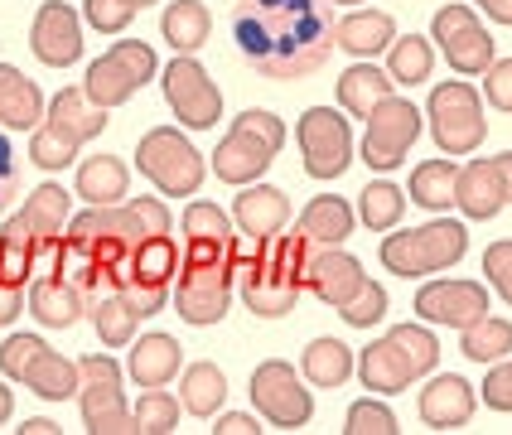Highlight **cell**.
I'll return each instance as SVG.
<instances>
[{
    "label": "cell",
    "mask_w": 512,
    "mask_h": 435,
    "mask_svg": "<svg viewBox=\"0 0 512 435\" xmlns=\"http://www.w3.org/2000/svg\"><path fill=\"white\" fill-rule=\"evenodd\" d=\"M334 5H363V0H334Z\"/></svg>",
    "instance_id": "obj_64"
},
{
    "label": "cell",
    "mask_w": 512,
    "mask_h": 435,
    "mask_svg": "<svg viewBox=\"0 0 512 435\" xmlns=\"http://www.w3.org/2000/svg\"><path fill=\"white\" fill-rule=\"evenodd\" d=\"M353 368H358V353L343 344V339H314L305 353H300V373H305V382L310 387H343L348 377H353Z\"/></svg>",
    "instance_id": "obj_32"
},
{
    "label": "cell",
    "mask_w": 512,
    "mask_h": 435,
    "mask_svg": "<svg viewBox=\"0 0 512 435\" xmlns=\"http://www.w3.org/2000/svg\"><path fill=\"white\" fill-rule=\"evenodd\" d=\"M435 68V44L421 39V34H397L392 49H387V78L397 87H416L430 78Z\"/></svg>",
    "instance_id": "obj_37"
},
{
    "label": "cell",
    "mask_w": 512,
    "mask_h": 435,
    "mask_svg": "<svg viewBox=\"0 0 512 435\" xmlns=\"http://www.w3.org/2000/svg\"><path fill=\"white\" fill-rule=\"evenodd\" d=\"M232 290H237V276H232L228 261H184L179 266V290H174V315L184 324H194V329L223 324Z\"/></svg>",
    "instance_id": "obj_11"
},
{
    "label": "cell",
    "mask_w": 512,
    "mask_h": 435,
    "mask_svg": "<svg viewBox=\"0 0 512 435\" xmlns=\"http://www.w3.org/2000/svg\"><path fill=\"white\" fill-rule=\"evenodd\" d=\"M387 339L401 348V358L411 363V373L416 377L435 373V363H440V344H435V334H430L426 324H392V329H387Z\"/></svg>",
    "instance_id": "obj_44"
},
{
    "label": "cell",
    "mask_w": 512,
    "mask_h": 435,
    "mask_svg": "<svg viewBox=\"0 0 512 435\" xmlns=\"http://www.w3.org/2000/svg\"><path fill=\"white\" fill-rule=\"evenodd\" d=\"M83 92H87V102L92 107H102V112H112V107H126L136 92H141V83L116 63V58H92L87 63V78H83Z\"/></svg>",
    "instance_id": "obj_33"
},
{
    "label": "cell",
    "mask_w": 512,
    "mask_h": 435,
    "mask_svg": "<svg viewBox=\"0 0 512 435\" xmlns=\"http://www.w3.org/2000/svg\"><path fill=\"white\" fill-rule=\"evenodd\" d=\"M474 406H479L474 382H464L459 373H440L421 387L416 411H421V426H430V431H459V426H469Z\"/></svg>",
    "instance_id": "obj_15"
},
{
    "label": "cell",
    "mask_w": 512,
    "mask_h": 435,
    "mask_svg": "<svg viewBox=\"0 0 512 435\" xmlns=\"http://www.w3.org/2000/svg\"><path fill=\"white\" fill-rule=\"evenodd\" d=\"M54 276L58 281H68V286H78L83 295H97V290L107 286V281H102V271H97V261H92V252H87L78 237H68V232H63V242H58Z\"/></svg>",
    "instance_id": "obj_42"
},
{
    "label": "cell",
    "mask_w": 512,
    "mask_h": 435,
    "mask_svg": "<svg viewBox=\"0 0 512 435\" xmlns=\"http://www.w3.org/2000/svg\"><path fill=\"white\" fill-rule=\"evenodd\" d=\"M25 310V286H10V281H0V329L5 324H15Z\"/></svg>",
    "instance_id": "obj_57"
},
{
    "label": "cell",
    "mask_w": 512,
    "mask_h": 435,
    "mask_svg": "<svg viewBox=\"0 0 512 435\" xmlns=\"http://www.w3.org/2000/svg\"><path fill=\"white\" fill-rule=\"evenodd\" d=\"M160 87H165V102L179 116L184 131H213L218 116H223V87L208 78L194 54H174V63L160 68Z\"/></svg>",
    "instance_id": "obj_8"
},
{
    "label": "cell",
    "mask_w": 512,
    "mask_h": 435,
    "mask_svg": "<svg viewBox=\"0 0 512 435\" xmlns=\"http://www.w3.org/2000/svg\"><path fill=\"white\" fill-rule=\"evenodd\" d=\"M484 97L493 112H512V58H493L484 73Z\"/></svg>",
    "instance_id": "obj_53"
},
{
    "label": "cell",
    "mask_w": 512,
    "mask_h": 435,
    "mask_svg": "<svg viewBox=\"0 0 512 435\" xmlns=\"http://www.w3.org/2000/svg\"><path fill=\"white\" fill-rule=\"evenodd\" d=\"M160 34L174 54H199L213 34V15L203 0H170L165 15H160Z\"/></svg>",
    "instance_id": "obj_29"
},
{
    "label": "cell",
    "mask_w": 512,
    "mask_h": 435,
    "mask_svg": "<svg viewBox=\"0 0 512 435\" xmlns=\"http://www.w3.org/2000/svg\"><path fill=\"white\" fill-rule=\"evenodd\" d=\"M174 281H179V242H174L170 232H160V237H141V242H136L131 266H126L116 295H121L141 319H150L170 305Z\"/></svg>",
    "instance_id": "obj_5"
},
{
    "label": "cell",
    "mask_w": 512,
    "mask_h": 435,
    "mask_svg": "<svg viewBox=\"0 0 512 435\" xmlns=\"http://www.w3.org/2000/svg\"><path fill=\"white\" fill-rule=\"evenodd\" d=\"M232 126H237V131H247V136H256V141L266 145L271 155H276V150L285 145V121H281L276 112H261V107H247L242 116H232Z\"/></svg>",
    "instance_id": "obj_51"
},
{
    "label": "cell",
    "mask_w": 512,
    "mask_h": 435,
    "mask_svg": "<svg viewBox=\"0 0 512 435\" xmlns=\"http://www.w3.org/2000/svg\"><path fill=\"white\" fill-rule=\"evenodd\" d=\"M10 411H15V397H10V387H5V382H0V426H5V421H10Z\"/></svg>",
    "instance_id": "obj_62"
},
{
    "label": "cell",
    "mask_w": 512,
    "mask_h": 435,
    "mask_svg": "<svg viewBox=\"0 0 512 435\" xmlns=\"http://www.w3.org/2000/svg\"><path fill=\"white\" fill-rule=\"evenodd\" d=\"M87 315H92V329H97V339H102V348H131V339H136V324H141V315L121 300V295H97L92 305H87Z\"/></svg>",
    "instance_id": "obj_38"
},
{
    "label": "cell",
    "mask_w": 512,
    "mask_h": 435,
    "mask_svg": "<svg viewBox=\"0 0 512 435\" xmlns=\"http://www.w3.org/2000/svg\"><path fill=\"white\" fill-rule=\"evenodd\" d=\"M488 402V411H512V358L503 363H488V377H484V392H479Z\"/></svg>",
    "instance_id": "obj_54"
},
{
    "label": "cell",
    "mask_w": 512,
    "mask_h": 435,
    "mask_svg": "<svg viewBox=\"0 0 512 435\" xmlns=\"http://www.w3.org/2000/svg\"><path fill=\"white\" fill-rule=\"evenodd\" d=\"M131 5H136V10H145V5H155V0H131Z\"/></svg>",
    "instance_id": "obj_63"
},
{
    "label": "cell",
    "mask_w": 512,
    "mask_h": 435,
    "mask_svg": "<svg viewBox=\"0 0 512 435\" xmlns=\"http://www.w3.org/2000/svg\"><path fill=\"white\" fill-rule=\"evenodd\" d=\"M83 368V392H78V406H83V426L92 435H136V416L126 406V392H121V363L112 353H87L78 358Z\"/></svg>",
    "instance_id": "obj_6"
},
{
    "label": "cell",
    "mask_w": 512,
    "mask_h": 435,
    "mask_svg": "<svg viewBox=\"0 0 512 435\" xmlns=\"http://www.w3.org/2000/svg\"><path fill=\"white\" fill-rule=\"evenodd\" d=\"M397 416H392V406L377 402V392L363 397V402L348 406V416H343V435H397Z\"/></svg>",
    "instance_id": "obj_46"
},
{
    "label": "cell",
    "mask_w": 512,
    "mask_h": 435,
    "mask_svg": "<svg viewBox=\"0 0 512 435\" xmlns=\"http://www.w3.org/2000/svg\"><path fill=\"white\" fill-rule=\"evenodd\" d=\"M44 121L63 126V131H68V136H78V141H92V136H102V131H107V121H112V116L102 112V107H92L83 87H58L54 97H49Z\"/></svg>",
    "instance_id": "obj_31"
},
{
    "label": "cell",
    "mask_w": 512,
    "mask_h": 435,
    "mask_svg": "<svg viewBox=\"0 0 512 435\" xmlns=\"http://www.w3.org/2000/svg\"><path fill=\"white\" fill-rule=\"evenodd\" d=\"M20 213L34 223V232H39V237H54V232H63V223L73 218V194H68L63 184H54V179H49V184H39V189L29 194Z\"/></svg>",
    "instance_id": "obj_40"
},
{
    "label": "cell",
    "mask_w": 512,
    "mask_h": 435,
    "mask_svg": "<svg viewBox=\"0 0 512 435\" xmlns=\"http://www.w3.org/2000/svg\"><path fill=\"white\" fill-rule=\"evenodd\" d=\"M430 136L440 145V155H474L488 136V116H484V92L469 87L464 78H450L430 92L426 102Z\"/></svg>",
    "instance_id": "obj_4"
},
{
    "label": "cell",
    "mask_w": 512,
    "mask_h": 435,
    "mask_svg": "<svg viewBox=\"0 0 512 435\" xmlns=\"http://www.w3.org/2000/svg\"><path fill=\"white\" fill-rule=\"evenodd\" d=\"M300 228L310 232L319 247H343L353 237V228H358V208L339 199V194H314L305 203V213H300Z\"/></svg>",
    "instance_id": "obj_27"
},
{
    "label": "cell",
    "mask_w": 512,
    "mask_h": 435,
    "mask_svg": "<svg viewBox=\"0 0 512 435\" xmlns=\"http://www.w3.org/2000/svg\"><path fill=\"white\" fill-rule=\"evenodd\" d=\"M10 179H15V150H10V136H5V126H0V203L10 194Z\"/></svg>",
    "instance_id": "obj_58"
},
{
    "label": "cell",
    "mask_w": 512,
    "mask_h": 435,
    "mask_svg": "<svg viewBox=\"0 0 512 435\" xmlns=\"http://www.w3.org/2000/svg\"><path fill=\"white\" fill-rule=\"evenodd\" d=\"M392 87L397 83L387 78V68H377V63H368V58H358L353 68H343L339 73V107L348 116H363V121H368L387 97H397Z\"/></svg>",
    "instance_id": "obj_26"
},
{
    "label": "cell",
    "mask_w": 512,
    "mask_h": 435,
    "mask_svg": "<svg viewBox=\"0 0 512 435\" xmlns=\"http://www.w3.org/2000/svg\"><path fill=\"white\" fill-rule=\"evenodd\" d=\"M261 426H256L252 411H218V426H213V435H256Z\"/></svg>",
    "instance_id": "obj_56"
},
{
    "label": "cell",
    "mask_w": 512,
    "mask_h": 435,
    "mask_svg": "<svg viewBox=\"0 0 512 435\" xmlns=\"http://www.w3.org/2000/svg\"><path fill=\"white\" fill-rule=\"evenodd\" d=\"M131 416H136V435H170L179 431V397H170L165 387H145Z\"/></svg>",
    "instance_id": "obj_43"
},
{
    "label": "cell",
    "mask_w": 512,
    "mask_h": 435,
    "mask_svg": "<svg viewBox=\"0 0 512 435\" xmlns=\"http://www.w3.org/2000/svg\"><path fill=\"white\" fill-rule=\"evenodd\" d=\"M392 39H397V20L387 10H353L334 25V44L343 54L368 58V63H377V54H387Z\"/></svg>",
    "instance_id": "obj_20"
},
{
    "label": "cell",
    "mask_w": 512,
    "mask_h": 435,
    "mask_svg": "<svg viewBox=\"0 0 512 435\" xmlns=\"http://www.w3.org/2000/svg\"><path fill=\"white\" fill-rule=\"evenodd\" d=\"M406 213V189H397L392 179H372L358 194V223L368 232H392Z\"/></svg>",
    "instance_id": "obj_39"
},
{
    "label": "cell",
    "mask_w": 512,
    "mask_h": 435,
    "mask_svg": "<svg viewBox=\"0 0 512 435\" xmlns=\"http://www.w3.org/2000/svg\"><path fill=\"white\" fill-rule=\"evenodd\" d=\"M232 213H223L218 203L208 199H189L184 208V237H232Z\"/></svg>",
    "instance_id": "obj_48"
},
{
    "label": "cell",
    "mask_w": 512,
    "mask_h": 435,
    "mask_svg": "<svg viewBox=\"0 0 512 435\" xmlns=\"http://www.w3.org/2000/svg\"><path fill=\"white\" fill-rule=\"evenodd\" d=\"M363 281H368V271H363V261L353 257V252H343V247H319L310 261V281H305V290H310L314 300H324V305L339 310Z\"/></svg>",
    "instance_id": "obj_16"
},
{
    "label": "cell",
    "mask_w": 512,
    "mask_h": 435,
    "mask_svg": "<svg viewBox=\"0 0 512 435\" xmlns=\"http://www.w3.org/2000/svg\"><path fill=\"white\" fill-rule=\"evenodd\" d=\"M285 218H290V199H285V189L276 184H247L237 203H232V223L237 232H247V237H276L285 228Z\"/></svg>",
    "instance_id": "obj_17"
},
{
    "label": "cell",
    "mask_w": 512,
    "mask_h": 435,
    "mask_svg": "<svg viewBox=\"0 0 512 435\" xmlns=\"http://www.w3.org/2000/svg\"><path fill=\"white\" fill-rule=\"evenodd\" d=\"M503 184H498V174L488 160H469V165H459V179H455V208L469 218V223H488V218H498L503 213Z\"/></svg>",
    "instance_id": "obj_21"
},
{
    "label": "cell",
    "mask_w": 512,
    "mask_h": 435,
    "mask_svg": "<svg viewBox=\"0 0 512 435\" xmlns=\"http://www.w3.org/2000/svg\"><path fill=\"white\" fill-rule=\"evenodd\" d=\"M459 353L469 363H484V368L512 358V319H498V315L474 319L469 329H459Z\"/></svg>",
    "instance_id": "obj_36"
},
{
    "label": "cell",
    "mask_w": 512,
    "mask_h": 435,
    "mask_svg": "<svg viewBox=\"0 0 512 435\" xmlns=\"http://www.w3.org/2000/svg\"><path fill=\"white\" fill-rule=\"evenodd\" d=\"M488 165H493V174H498V184H503V194H508V203H512V150L488 155Z\"/></svg>",
    "instance_id": "obj_59"
},
{
    "label": "cell",
    "mask_w": 512,
    "mask_h": 435,
    "mask_svg": "<svg viewBox=\"0 0 512 435\" xmlns=\"http://www.w3.org/2000/svg\"><path fill=\"white\" fill-rule=\"evenodd\" d=\"M339 315L348 329H372V324H382V319H387V290L368 276V281L339 305Z\"/></svg>",
    "instance_id": "obj_45"
},
{
    "label": "cell",
    "mask_w": 512,
    "mask_h": 435,
    "mask_svg": "<svg viewBox=\"0 0 512 435\" xmlns=\"http://www.w3.org/2000/svg\"><path fill=\"white\" fill-rule=\"evenodd\" d=\"M469 252V228L459 218H430L411 232H387L382 237V266L401 276V281H416V276H430V271H450L459 266Z\"/></svg>",
    "instance_id": "obj_2"
},
{
    "label": "cell",
    "mask_w": 512,
    "mask_h": 435,
    "mask_svg": "<svg viewBox=\"0 0 512 435\" xmlns=\"http://www.w3.org/2000/svg\"><path fill=\"white\" fill-rule=\"evenodd\" d=\"M136 170L141 179H150L165 199H189V194H199L203 189V150L179 126H155V131H145L141 145H136Z\"/></svg>",
    "instance_id": "obj_3"
},
{
    "label": "cell",
    "mask_w": 512,
    "mask_h": 435,
    "mask_svg": "<svg viewBox=\"0 0 512 435\" xmlns=\"http://www.w3.org/2000/svg\"><path fill=\"white\" fill-rule=\"evenodd\" d=\"M73 194H83L92 208H116V203H126V194H131V170H126V160H116V155H87L83 165H78Z\"/></svg>",
    "instance_id": "obj_25"
},
{
    "label": "cell",
    "mask_w": 512,
    "mask_h": 435,
    "mask_svg": "<svg viewBox=\"0 0 512 435\" xmlns=\"http://www.w3.org/2000/svg\"><path fill=\"white\" fill-rule=\"evenodd\" d=\"M353 373L363 377V387L377 392V397H397V392H406V387L416 382L411 363L401 358V348L392 344V339H372V344L358 353V368H353Z\"/></svg>",
    "instance_id": "obj_24"
},
{
    "label": "cell",
    "mask_w": 512,
    "mask_h": 435,
    "mask_svg": "<svg viewBox=\"0 0 512 435\" xmlns=\"http://www.w3.org/2000/svg\"><path fill=\"white\" fill-rule=\"evenodd\" d=\"M252 406L256 416L276 431H305L314 416V397L305 373H295L285 358H266L252 373Z\"/></svg>",
    "instance_id": "obj_7"
},
{
    "label": "cell",
    "mask_w": 512,
    "mask_h": 435,
    "mask_svg": "<svg viewBox=\"0 0 512 435\" xmlns=\"http://www.w3.org/2000/svg\"><path fill=\"white\" fill-rule=\"evenodd\" d=\"M416 319L421 324H445V329H469L474 319L488 315V286L484 281H464V276H450V281H426L416 290Z\"/></svg>",
    "instance_id": "obj_13"
},
{
    "label": "cell",
    "mask_w": 512,
    "mask_h": 435,
    "mask_svg": "<svg viewBox=\"0 0 512 435\" xmlns=\"http://www.w3.org/2000/svg\"><path fill=\"white\" fill-rule=\"evenodd\" d=\"M20 435H58V426L49 416H29L25 426H20Z\"/></svg>",
    "instance_id": "obj_61"
},
{
    "label": "cell",
    "mask_w": 512,
    "mask_h": 435,
    "mask_svg": "<svg viewBox=\"0 0 512 435\" xmlns=\"http://www.w3.org/2000/svg\"><path fill=\"white\" fill-rule=\"evenodd\" d=\"M25 387L34 397H44V402H68V397H78L83 392V368L73 363V358H63V353H44L34 368H29Z\"/></svg>",
    "instance_id": "obj_34"
},
{
    "label": "cell",
    "mask_w": 512,
    "mask_h": 435,
    "mask_svg": "<svg viewBox=\"0 0 512 435\" xmlns=\"http://www.w3.org/2000/svg\"><path fill=\"white\" fill-rule=\"evenodd\" d=\"M44 353H49V344H44L39 334H10V339L0 344V373L10 377V382H25L29 368H34Z\"/></svg>",
    "instance_id": "obj_47"
},
{
    "label": "cell",
    "mask_w": 512,
    "mask_h": 435,
    "mask_svg": "<svg viewBox=\"0 0 512 435\" xmlns=\"http://www.w3.org/2000/svg\"><path fill=\"white\" fill-rule=\"evenodd\" d=\"M228 402V373L218 363H189L179 377V406L199 421H213Z\"/></svg>",
    "instance_id": "obj_28"
},
{
    "label": "cell",
    "mask_w": 512,
    "mask_h": 435,
    "mask_svg": "<svg viewBox=\"0 0 512 435\" xmlns=\"http://www.w3.org/2000/svg\"><path fill=\"white\" fill-rule=\"evenodd\" d=\"M232 34L242 58L266 78H305L334 49V25L319 0H242Z\"/></svg>",
    "instance_id": "obj_1"
},
{
    "label": "cell",
    "mask_w": 512,
    "mask_h": 435,
    "mask_svg": "<svg viewBox=\"0 0 512 435\" xmlns=\"http://www.w3.org/2000/svg\"><path fill=\"white\" fill-rule=\"evenodd\" d=\"M271 150L256 141V136H247V131H237L232 126L228 136L218 141V150H213V174L223 179V184H237V189H247V184H256L261 174L271 170Z\"/></svg>",
    "instance_id": "obj_18"
},
{
    "label": "cell",
    "mask_w": 512,
    "mask_h": 435,
    "mask_svg": "<svg viewBox=\"0 0 512 435\" xmlns=\"http://www.w3.org/2000/svg\"><path fill=\"white\" fill-rule=\"evenodd\" d=\"M179 363H184V348L174 334H141V339H131L126 373L136 387H170L179 377Z\"/></svg>",
    "instance_id": "obj_19"
},
{
    "label": "cell",
    "mask_w": 512,
    "mask_h": 435,
    "mask_svg": "<svg viewBox=\"0 0 512 435\" xmlns=\"http://www.w3.org/2000/svg\"><path fill=\"white\" fill-rule=\"evenodd\" d=\"M295 145L310 179H339L353 165V126L334 107H310L295 121Z\"/></svg>",
    "instance_id": "obj_10"
},
{
    "label": "cell",
    "mask_w": 512,
    "mask_h": 435,
    "mask_svg": "<svg viewBox=\"0 0 512 435\" xmlns=\"http://www.w3.org/2000/svg\"><path fill=\"white\" fill-rule=\"evenodd\" d=\"M78 150H83V141L78 136H68L63 126H54V121H39L34 126V136H29V160L39 165V170H68L73 160H78Z\"/></svg>",
    "instance_id": "obj_41"
},
{
    "label": "cell",
    "mask_w": 512,
    "mask_h": 435,
    "mask_svg": "<svg viewBox=\"0 0 512 435\" xmlns=\"http://www.w3.org/2000/svg\"><path fill=\"white\" fill-rule=\"evenodd\" d=\"M131 208H136V218H141V228L150 232V237H160V232H170V208H165V199H155V194H141V199H126Z\"/></svg>",
    "instance_id": "obj_55"
},
{
    "label": "cell",
    "mask_w": 512,
    "mask_h": 435,
    "mask_svg": "<svg viewBox=\"0 0 512 435\" xmlns=\"http://www.w3.org/2000/svg\"><path fill=\"white\" fill-rule=\"evenodd\" d=\"M83 20L97 34H126V25L136 20L131 0H83Z\"/></svg>",
    "instance_id": "obj_50"
},
{
    "label": "cell",
    "mask_w": 512,
    "mask_h": 435,
    "mask_svg": "<svg viewBox=\"0 0 512 435\" xmlns=\"http://www.w3.org/2000/svg\"><path fill=\"white\" fill-rule=\"evenodd\" d=\"M49 112L44 92L34 78H25L15 63H0V126L5 131H34Z\"/></svg>",
    "instance_id": "obj_22"
},
{
    "label": "cell",
    "mask_w": 512,
    "mask_h": 435,
    "mask_svg": "<svg viewBox=\"0 0 512 435\" xmlns=\"http://www.w3.org/2000/svg\"><path fill=\"white\" fill-rule=\"evenodd\" d=\"M34 247H39V232L25 213L5 218V228H0V281L29 286L34 281Z\"/></svg>",
    "instance_id": "obj_30"
},
{
    "label": "cell",
    "mask_w": 512,
    "mask_h": 435,
    "mask_svg": "<svg viewBox=\"0 0 512 435\" xmlns=\"http://www.w3.org/2000/svg\"><path fill=\"white\" fill-rule=\"evenodd\" d=\"M107 58H116L136 83H150V78H160V58H155V49L150 44H141V39H116L112 49H107Z\"/></svg>",
    "instance_id": "obj_49"
},
{
    "label": "cell",
    "mask_w": 512,
    "mask_h": 435,
    "mask_svg": "<svg viewBox=\"0 0 512 435\" xmlns=\"http://www.w3.org/2000/svg\"><path fill=\"white\" fill-rule=\"evenodd\" d=\"M493 25H512V0H474Z\"/></svg>",
    "instance_id": "obj_60"
},
{
    "label": "cell",
    "mask_w": 512,
    "mask_h": 435,
    "mask_svg": "<svg viewBox=\"0 0 512 435\" xmlns=\"http://www.w3.org/2000/svg\"><path fill=\"white\" fill-rule=\"evenodd\" d=\"M430 39L435 49L450 58L459 78H479L488 63H493V34L479 25L474 5H440L435 20H430Z\"/></svg>",
    "instance_id": "obj_12"
},
{
    "label": "cell",
    "mask_w": 512,
    "mask_h": 435,
    "mask_svg": "<svg viewBox=\"0 0 512 435\" xmlns=\"http://www.w3.org/2000/svg\"><path fill=\"white\" fill-rule=\"evenodd\" d=\"M29 49L44 68H73L83 58V15L68 0H44L29 25Z\"/></svg>",
    "instance_id": "obj_14"
},
{
    "label": "cell",
    "mask_w": 512,
    "mask_h": 435,
    "mask_svg": "<svg viewBox=\"0 0 512 435\" xmlns=\"http://www.w3.org/2000/svg\"><path fill=\"white\" fill-rule=\"evenodd\" d=\"M484 276H488V286L512 305V237H498V242L484 247Z\"/></svg>",
    "instance_id": "obj_52"
},
{
    "label": "cell",
    "mask_w": 512,
    "mask_h": 435,
    "mask_svg": "<svg viewBox=\"0 0 512 435\" xmlns=\"http://www.w3.org/2000/svg\"><path fill=\"white\" fill-rule=\"evenodd\" d=\"M29 315L44 329H73L87 315V295L58 276H34L29 281Z\"/></svg>",
    "instance_id": "obj_23"
},
{
    "label": "cell",
    "mask_w": 512,
    "mask_h": 435,
    "mask_svg": "<svg viewBox=\"0 0 512 435\" xmlns=\"http://www.w3.org/2000/svg\"><path fill=\"white\" fill-rule=\"evenodd\" d=\"M421 126H426V112L411 102V97H387L377 112L368 116V131H363V165L377 174H392L406 165V155H411V145L421 136Z\"/></svg>",
    "instance_id": "obj_9"
},
{
    "label": "cell",
    "mask_w": 512,
    "mask_h": 435,
    "mask_svg": "<svg viewBox=\"0 0 512 435\" xmlns=\"http://www.w3.org/2000/svg\"><path fill=\"white\" fill-rule=\"evenodd\" d=\"M455 179H459V165L455 155L450 160H421L416 170H411V203H421L430 213H450V203H455Z\"/></svg>",
    "instance_id": "obj_35"
}]
</instances>
